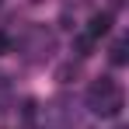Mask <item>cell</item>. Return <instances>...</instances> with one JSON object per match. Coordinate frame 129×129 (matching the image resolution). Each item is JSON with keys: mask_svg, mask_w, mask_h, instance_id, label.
<instances>
[{"mask_svg": "<svg viewBox=\"0 0 129 129\" xmlns=\"http://www.w3.org/2000/svg\"><path fill=\"white\" fill-rule=\"evenodd\" d=\"M126 105V94H122V87L115 84L112 77H98L94 84L87 87V108L94 112V115H101V119H115L119 112Z\"/></svg>", "mask_w": 129, "mask_h": 129, "instance_id": "6da1fadb", "label": "cell"}, {"mask_svg": "<svg viewBox=\"0 0 129 129\" xmlns=\"http://www.w3.org/2000/svg\"><path fill=\"white\" fill-rule=\"evenodd\" d=\"M108 28H112V11H98V14H91V21H87V35L98 42L101 35H108Z\"/></svg>", "mask_w": 129, "mask_h": 129, "instance_id": "7a4b0ae2", "label": "cell"}, {"mask_svg": "<svg viewBox=\"0 0 129 129\" xmlns=\"http://www.w3.org/2000/svg\"><path fill=\"white\" fill-rule=\"evenodd\" d=\"M108 59H112L115 66H126V63H129V42H126V39H115V42H112Z\"/></svg>", "mask_w": 129, "mask_h": 129, "instance_id": "3957f363", "label": "cell"}, {"mask_svg": "<svg viewBox=\"0 0 129 129\" xmlns=\"http://www.w3.org/2000/svg\"><path fill=\"white\" fill-rule=\"evenodd\" d=\"M73 49H77V56H91V49H94V39H91V35H80V39L73 42Z\"/></svg>", "mask_w": 129, "mask_h": 129, "instance_id": "277c9868", "label": "cell"}, {"mask_svg": "<svg viewBox=\"0 0 129 129\" xmlns=\"http://www.w3.org/2000/svg\"><path fill=\"white\" fill-rule=\"evenodd\" d=\"M56 77H59L63 84H70V77H77V66H73V63H66V66H59V70H56Z\"/></svg>", "mask_w": 129, "mask_h": 129, "instance_id": "5b68a950", "label": "cell"}, {"mask_svg": "<svg viewBox=\"0 0 129 129\" xmlns=\"http://www.w3.org/2000/svg\"><path fill=\"white\" fill-rule=\"evenodd\" d=\"M4 52H11V35L0 31V56H4Z\"/></svg>", "mask_w": 129, "mask_h": 129, "instance_id": "8992f818", "label": "cell"}, {"mask_svg": "<svg viewBox=\"0 0 129 129\" xmlns=\"http://www.w3.org/2000/svg\"><path fill=\"white\" fill-rule=\"evenodd\" d=\"M24 119H35V101H24Z\"/></svg>", "mask_w": 129, "mask_h": 129, "instance_id": "52a82bcc", "label": "cell"}]
</instances>
